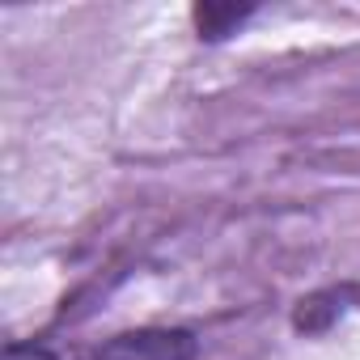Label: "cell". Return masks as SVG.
I'll list each match as a JSON object with an SVG mask.
<instances>
[{
	"instance_id": "1",
	"label": "cell",
	"mask_w": 360,
	"mask_h": 360,
	"mask_svg": "<svg viewBox=\"0 0 360 360\" xmlns=\"http://www.w3.org/2000/svg\"><path fill=\"white\" fill-rule=\"evenodd\" d=\"M191 335L183 330H140V335H119L102 347V360H187Z\"/></svg>"
},
{
	"instance_id": "2",
	"label": "cell",
	"mask_w": 360,
	"mask_h": 360,
	"mask_svg": "<svg viewBox=\"0 0 360 360\" xmlns=\"http://www.w3.org/2000/svg\"><path fill=\"white\" fill-rule=\"evenodd\" d=\"M5 360H56V356L47 347H39V343H13L5 352Z\"/></svg>"
}]
</instances>
